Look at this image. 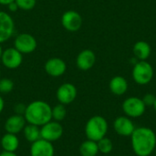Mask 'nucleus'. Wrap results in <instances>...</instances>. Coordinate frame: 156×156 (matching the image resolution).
Returning <instances> with one entry per match:
<instances>
[{
	"label": "nucleus",
	"mask_w": 156,
	"mask_h": 156,
	"mask_svg": "<svg viewBox=\"0 0 156 156\" xmlns=\"http://www.w3.org/2000/svg\"><path fill=\"white\" fill-rule=\"evenodd\" d=\"M131 137L133 153L137 156H150L156 148L155 133L148 127L135 128Z\"/></svg>",
	"instance_id": "nucleus-1"
},
{
	"label": "nucleus",
	"mask_w": 156,
	"mask_h": 156,
	"mask_svg": "<svg viewBox=\"0 0 156 156\" xmlns=\"http://www.w3.org/2000/svg\"><path fill=\"white\" fill-rule=\"evenodd\" d=\"M24 117L27 123L41 127L52 120V108L44 101H34L26 106Z\"/></svg>",
	"instance_id": "nucleus-2"
},
{
	"label": "nucleus",
	"mask_w": 156,
	"mask_h": 156,
	"mask_svg": "<svg viewBox=\"0 0 156 156\" xmlns=\"http://www.w3.org/2000/svg\"><path fill=\"white\" fill-rule=\"evenodd\" d=\"M109 125L107 120L100 115L92 116L85 125V134L87 139L98 142L106 136Z\"/></svg>",
	"instance_id": "nucleus-3"
},
{
	"label": "nucleus",
	"mask_w": 156,
	"mask_h": 156,
	"mask_svg": "<svg viewBox=\"0 0 156 156\" xmlns=\"http://www.w3.org/2000/svg\"><path fill=\"white\" fill-rule=\"evenodd\" d=\"M133 79L139 85H146L153 80L154 69L146 60H140L133 69Z\"/></svg>",
	"instance_id": "nucleus-4"
},
{
	"label": "nucleus",
	"mask_w": 156,
	"mask_h": 156,
	"mask_svg": "<svg viewBox=\"0 0 156 156\" xmlns=\"http://www.w3.org/2000/svg\"><path fill=\"white\" fill-rule=\"evenodd\" d=\"M146 106L138 97H129L122 102V111L129 118H139L145 112Z\"/></svg>",
	"instance_id": "nucleus-5"
},
{
	"label": "nucleus",
	"mask_w": 156,
	"mask_h": 156,
	"mask_svg": "<svg viewBox=\"0 0 156 156\" xmlns=\"http://www.w3.org/2000/svg\"><path fill=\"white\" fill-rule=\"evenodd\" d=\"M63 135V127L60 122L54 120L49 121L40 127L41 139L48 141L50 143L59 140Z\"/></svg>",
	"instance_id": "nucleus-6"
},
{
	"label": "nucleus",
	"mask_w": 156,
	"mask_h": 156,
	"mask_svg": "<svg viewBox=\"0 0 156 156\" xmlns=\"http://www.w3.org/2000/svg\"><path fill=\"white\" fill-rule=\"evenodd\" d=\"M37 43L36 38L27 33L19 34L15 39V48L22 54H29L35 51Z\"/></svg>",
	"instance_id": "nucleus-7"
},
{
	"label": "nucleus",
	"mask_w": 156,
	"mask_h": 156,
	"mask_svg": "<svg viewBox=\"0 0 156 156\" xmlns=\"http://www.w3.org/2000/svg\"><path fill=\"white\" fill-rule=\"evenodd\" d=\"M61 24L63 27L69 32H76L82 26L81 16L74 10H68L61 16Z\"/></svg>",
	"instance_id": "nucleus-8"
},
{
	"label": "nucleus",
	"mask_w": 156,
	"mask_h": 156,
	"mask_svg": "<svg viewBox=\"0 0 156 156\" xmlns=\"http://www.w3.org/2000/svg\"><path fill=\"white\" fill-rule=\"evenodd\" d=\"M1 60L3 65L10 69H17L23 61L22 53L15 48H9L3 51Z\"/></svg>",
	"instance_id": "nucleus-9"
},
{
	"label": "nucleus",
	"mask_w": 156,
	"mask_h": 156,
	"mask_svg": "<svg viewBox=\"0 0 156 156\" xmlns=\"http://www.w3.org/2000/svg\"><path fill=\"white\" fill-rule=\"evenodd\" d=\"M77 89L71 83H63L57 90V100L59 103L68 105L73 102L77 97Z\"/></svg>",
	"instance_id": "nucleus-10"
},
{
	"label": "nucleus",
	"mask_w": 156,
	"mask_h": 156,
	"mask_svg": "<svg viewBox=\"0 0 156 156\" xmlns=\"http://www.w3.org/2000/svg\"><path fill=\"white\" fill-rule=\"evenodd\" d=\"M15 29L13 18L5 12L0 11V44L9 39Z\"/></svg>",
	"instance_id": "nucleus-11"
},
{
	"label": "nucleus",
	"mask_w": 156,
	"mask_h": 156,
	"mask_svg": "<svg viewBox=\"0 0 156 156\" xmlns=\"http://www.w3.org/2000/svg\"><path fill=\"white\" fill-rule=\"evenodd\" d=\"M55 148L52 143L39 139L31 144L30 156H54Z\"/></svg>",
	"instance_id": "nucleus-12"
},
{
	"label": "nucleus",
	"mask_w": 156,
	"mask_h": 156,
	"mask_svg": "<svg viewBox=\"0 0 156 156\" xmlns=\"http://www.w3.org/2000/svg\"><path fill=\"white\" fill-rule=\"evenodd\" d=\"M113 128L117 134L123 137H130L135 130L134 123L127 116H120L114 120Z\"/></svg>",
	"instance_id": "nucleus-13"
},
{
	"label": "nucleus",
	"mask_w": 156,
	"mask_h": 156,
	"mask_svg": "<svg viewBox=\"0 0 156 156\" xmlns=\"http://www.w3.org/2000/svg\"><path fill=\"white\" fill-rule=\"evenodd\" d=\"M26 119L24 115L20 114H14L8 117L5 122V130L6 133H13V134H17L21 132H23V129L26 126Z\"/></svg>",
	"instance_id": "nucleus-14"
},
{
	"label": "nucleus",
	"mask_w": 156,
	"mask_h": 156,
	"mask_svg": "<svg viewBox=\"0 0 156 156\" xmlns=\"http://www.w3.org/2000/svg\"><path fill=\"white\" fill-rule=\"evenodd\" d=\"M67 69L66 62L59 58H49L45 64L46 72L51 77H60L62 76Z\"/></svg>",
	"instance_id": "nucleus-15"
},
{
	"label": "nucleus",
	"mask_w": 156,
	"mask_h": 156,
	"mask_svg": "<svg viewBox=\"0 0 156 156\" xmlns=\"http://www.w3.org/2000/svg\"><path fill=\"white\" fill-rule=\"evenodd\" d=\"M96 61L95 53L91 49H84L77 57L76 64L77 67L81 70H89L90 69Z\"/></svg>",
	"instance_id": "nucleus-16"
},
{
	"label": "nucleus",
	"mask_w": 156,
	"mask_h": 156,
	"mask_svg": "<svg viewBox=\"0 0 156 156\" xmlns=\"http://www.w3.org/2000/svg\"><path fill=\"white\" fill-rule=\"evenodd\" d=\"M0 146L4 152L16 153L19 146V139L16 134L5 133L0 140Z\"/></svg>",
	"instance_id": "nucleus-17"
},
{
	"label": "nucleus",
	"mask_w": 156,
	"mask_h": 156,
	"mask_svg": "<svg viewBox=\"0 0 156 156\" xmlns=\"http://www.w3.org/2000/svg\"><path fill=\"white\" fill-rule=\"evenodd\" d=\"M109 88H110V90L112 91V93H113L114 95H117V96H121V95H123L124 93H126V91L128 90V82L123 77L115 76L111 80Z\"/></svg>",
	"instance_id": "nucleus-18"
},
{
	"label": "nucleus",
	"mask_w": 156,
	"mask_h": 156,
	"mask_svg": "<svg viewBox=\"0 0 156 156\" xmlns=\"http://www.w3.org/2000/svg\"><path fill=\"white\" fill-rule=\"evenodd\" d=\"M133 54L139 60H146L151 55V47L146 41H138L133 46Z\"/></svg>",
	"instance_id": "nucleus-19"
},
{
	"label": "nucleus",
	"mask_w": 156,
	"mask_h": 156,
	"mask_svg": "<svg viewBox=\"0 0 156 156\" xmlns=\"http://www.w3.org/2000/svg\"><path fill=\"white\" fill-rule=\"evenodd\" d=\"M23 134L26 140L29 143H34L41 138L40 136V127L27 123L23 129Z\"/></svg>",
	"instance_id": "nucleus-20"
},
{
	"label": "nucleus",
	"mask_w": 156,
	"mask_h": 156,
	"mask_svg": "<svg viewBox=\"0 0 156 156\" xmlns=\"http://www.w3.org/2000/svg\"><path fill=\"white\" fill-rule=\"evenodd\" d=\"M80 154L81 156H96L99 154L97 142L87 139L80 146Z\"/></svg>",
	"instance_id": "nucleus-21"
},
{
	"label": "nucleus",
	"mask_w": 156,
	"mask_h": 156,
	"mask_svg": "<svg viewBox=\"0 0 156 156\" xmlns=\"http://www.w3.org/2000/svg\"><path fill=\"white\" fill-rule=\"evenodd\" d=\"M67 116V109L64 104L58 103L52 108V120L56 122H62Z\"/></svg>",
	"instance_id": "nucleus-22"
},
{
	"label": "nucleus",
	"mask_w": 156,
	"mask_h": 156,
	"mask_svg": "<svg viewBox=\"0 0 156 156\" xmlns=\"http://www.w3.org/2000/svg\"><path fill=\"white\" fill-rule=\"evenodd\" d=\"M98 148H99V153H101L103 154H110L112 149H113V144L112 141L110 138H107L106 136L101 139L100 141L97 142Z\"/></svg>",
	"instance_id": "nucleus-23"
},
{
	"label": "nucleus",
	"mask_w": 156,
	"mask_h": 156,
	"mask_svg": "<svg viewBox=\"0 0 156 156\" xmlns=\"http://www.w3.org/2000/svg\"><path fill=\"white\" fill-rule=\"evenodd\" d=\"M14 82L10 79H0V93L7 94L11 92L14 89Z\"/></svg>",
	"instance_id": "nucleus-24"
},
{
	"label": "nucleus",
	"mask_w": 156,
	"mask_h": 156,
	"mask_svg": "<svg viewBox=\"0 0 156 156\" xmlns=\"http://www.w3.org/2000/svg\"><path fill=\"white\" fill-rule=\"evenodd\" d=\"M18 8L22 10H31L36 5V0H15Z\"/></svg>",
	"instance_id": "nucleus-25"
},
{
	"label": "nucleus",
	"mask_w": 156,
	"mask_h": 156,
	"mask_svg": "<svg viewBox=\"0 0 156 156\" xmlns=\"http://www.w3.org/2000/svg\"><path fill=\"white\" fill-rule=\"evenodd\" d=\"M155 98L156 96H154V94H152V93H147V94H145L144 96V98L142 99L143 100V101H144V105L147 107V106H152L153 107V105H154V101H155Z\"/></svg>",
	"instance_id": "nucleus-26"
},
{
	"label": "nucleus",
	"mask_w": 156,
	"mask_h": 156,
	"mask_svg": "<svg viewBox=\"0 0 156 156\" xmlns=\"http://www.w3.org/2000/svg\"><path fill=\"white\" fill-rule=\"evenodd\" d=\"M8 6H9V10H10V11H12V12H15V11H16V10L18 9V6H17V5H16V1H14V2H12V3H10V4L8 5Z\"/></svg>",
	"instance_id": "nucleus-27"
},
{
	"label": "nucleus",
	"mask_w": 156,
	"mask_h": 156,
	"mask_svg": "<svg viewBox=\"0 0 156 156\" xmlns=\"http://www.w3.org/2000/svg\"><path fill=\"white\" fill-rule=\"evenodd\" d=\"M0 156H18L16 153H8V152H2L0 154Z\"/></svg>",
	"instance_id": "nucleus-28"
},
{
	"label": "nucleus",
	"mask_w": 156,
	"mask_h": 156,
	"mask_svg": "<svg viewBox=\"0 0 156 156\" xmlns=\"http://www.w3.org/2000/svg\"><path fill=\"white\" fill-rule=\"evenodd\" d=\"M4 107H5V101H4V99L2 98V96L0 95V113L3 112Z\"/></svg>",
	"instance_id": "nucleus-29"
},
{
	"label": "nucleus",
	"mask_w": 156,
	"mask_h": 156,
	"mask_svg": "<svg viewBox=\"0 0 156 156\" xmlns=\"http://www.w3.org/2000/svg\"><path fill=\"white\" fill-rule=\"evenodd\" d=\"M15 0H0V5H8L10 3L14 2Z\"/></svg>",
	"instance_id": "nucleus-30"
},
{
	"label": "nucleus",
	"mask_w": 156,
	"mask_h": 156,
	"mask_svg": "<svg viewBox=\"0 0 156 156\" xmlns=\"http://www.w3.org/2000/svg\"><path fill=\"white\" fill-rule=\"evenodd\" d=\"M2 54H3V49H2V47H1V45H0V59H1Z\"/></svg>",
	"instance_id": "nucleus-31"
},
{
	"label": "nucleus",
	"mask_w": 156,
	"mask_h": 156,
	"mask_svg": "<svg viewBox=\"0 0 156 156\" xmlns=\"http://www.w3.org/2000/svg\"><path fill=\"white\" fill-rule=\"evenodd\" d=\"M153 107H154V111L156 112V98H155V101H154V105H153Z\"/></svg>",
	"instance_id": "nucleus-32"
},
{
	"label": "nucleus",
	"mask_w": 156,
	"mask_h": 156,
	"mask_svg": "<svg viewBox=\"0 0 156 156\" xmlns=\"http://www.w3.org/2000/svg\"><path fill=\"white\" fill-rule=\"evenodd\" d=\"M155 156H156V148H155Z\"/></svg>",
	"instance_id": "nucleus-33"
},
{
	"label": "nucleus",
	"mask_w": 156,
	"mask_h": 156,
	"mask_svg": "<svg viewBox=\"0 0 156 156\" xmlns=\"http://www.w3.org/2000/svg\"><path fill=\"white\" fill-rule=\"evenodd\" d=\"M0 75H1V72H0Z\"/></svg>",
	"instance_id": "nucleus-34"
}]
</instances>
